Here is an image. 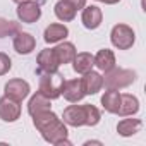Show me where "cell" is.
Segmentation results:
<instances>
[{"instance_id": "6da1fadb", "label": "cell", "mask_w": 146, "mask_h": 146, "mask_svg": "<svg viewBox=\"0 0 146 146\" xmlns=\"http://www.w3.org/2000/svg\"><path fill=\"white\" fill-rule=\"evenodd\" d=\"M33 117H35L33 122H35L36 129L43 134V137L48 143H53V144L67 143V139H65L67 137V129H65L64 122H60L55 113H52L50 110H45V112L35 113Z\"/></svg>"}, {"instance_id": "7a4b0ae2", "label": "cell", "mask_w": 146, "mask_h": 146, "mask_svg": "<svg viewBox=\"0 0 146 146\" xmlns=\"http://www.w3.org/2000/svg\"><path fill=\"white\" fill-rule=\"evenodd\" d=\"M64 122L69 125H96L100 112L93 105H70L64 110Z\"/></svg>"}, {"instance_id": "3957f363", "label": "cell", "mask_w": 146, "mask_h": 146, "mask_svg": "<svg viewBox=\"0 0 146 146\" xmlns=\"http://www.w3.org/2000/svg\"><path fill=\"white\" fill-rule=\"evenodd\" d=\"M40 74V93L53 100L62 95V86L65 83L60 72H38Z\"/></svg>"}, {"instance_id": "277c9868", "label": "cell", "mask_w": 146, "mask_h": 146, "mask_svg": "<svg viewBox=\"0 0 146 146\" xmlns=\"http://www.w3.org/2000/svg\"><path fill=\"white\" fill-rule=\"evenodd\" d=\"M136 81V72L129 69H110L103 78V86L107 90H120Z\"/></svg>"}, {"instance_id": "5b68a950", "label": "cell", "mask_w": 146, "mask_h": 146, "mask_svg": "<svg viewBox=\"0 0 146 146\" xmlns=\"http://www.w3.org/2000/svg\"><path fill=\"white\" fill-rule=\"evenodd\" d=\"M112 43L119 50H127L134 45V31L127 24H117L112 29Z\"/></svg>"}, {"instance_id": "8992f818", "label": "cell", "mask_w": 146, "mask_h": 146, "mask_svg": "<svg viewBox=\"0 0 146 146\" xmlns=\"http://www.w3.org/2000/svg\"><path fill=\"white\" fill-rule=\"evenodd\" d=\"M45 2V0H38V2H33V0H24V2L19 4L17 7V16L23 23H35L40 19L41 16V4Z\"/></svg>"}, {"instance_id": "52a82bcc", "label": "cell", "mask_w": 146, "mask_h": 146, "mask_svg": "<svg viewBox=\"0 0 146 146\" xmlns=\"http://www.w3.org/2000/svg\"><path fill=\"white\" fill-rule=\"evenodd\" d=\"M19 113H21V107H19V102L9 98V96H4L0 98V119L5 120V122H14L19 119Z\"/></svg>"}, {"instance_id": "ba28073f", "label": "cell", "mask_w": 146, "mask_h": 146, "mask_svg": "<svg viewBox=\"0 0 146 146\" xmlns=\"http://www.w3.org/2000/svg\"><path fill=\"white\" fill-rule=\"evenodd\" d=\"M28 95H29V84L23 79H12L5 84V96L16 102H23Z\"/></svg>"}, {"instance_id": "9c48e42d", "label": "cell", "mask_w": 146, "mask_h": 146, "mask_svg": "<svg viewBox=\"0 0 146 146\" xmlns=\"http://www.w3.org/2000/svg\"><path fill=\"white\" fill-rule=\"evenodd\" d=\"M62 95L65 100L76 103L79 102L86 93H84V88H83V81L81 79H72V81H65L64 86H62Z\"/></svg>"}, {"instance_id": "30bf717a", "label": "cell", "mask_w": 146, "mask_h": 146, "mask_svg": "<svg viewBox=\"0 0 146 146\" xmlns=\"http://www.w3.org/2000/svg\"><path fill=\"white\" fill-rule=\"evenodd\" d=\"M58 60L55 57L53 48H46L38 55V72H55L58 69Z\"/></svg>"}, {"instance_id": "8fae6325", "label": "cell", "mask_w": 146, "mask_h": 146, "mask_svg": "<svg viewBox=\"0 0 146 146\" xmlns=\"http://www.w3.org/2000/svg\"><path fill=\"white\" fill-rule=\"evenodd\" d=\"M81 81H83V88H84L86 95H95L103 88V78L98 72H93V70H88Z\"/></svg>"}, {"instance_id": "7c38bea8", "label": "cell", "mask_w": 146, "mask_h": 146, "mask_svg": "<svg viewBox=\"0 0 146 146\" xmlns=\"http://www.w3.org/2000/svg\"><path fill=\"white\" fill-rule=\"evenodd\" d=\"M35 46H36V41H35V38L29 35V33H16V38H14V50L17 52V53H24V55H28V53H31L33 50H35Z\"/></svg>"}, {"instance_id": "4fadbf2b", "label": "cell", "mask_w": 146, "mask_h": 146, "mask_svg": "<svg viewBox=\"0 0 146 146\" xmlns=\"http://www.w3.org/2000/svg\"><path fill=\"white\" fill-rule=\"evenodd\" d=\"M102 11L95 5L91 7H86L83 11V24L86 29H96L100 24H102Z\"/></svg>"}, {"instance_id": "5bb4252c", "label": "cell", "mask_w": 146, "mask_h": 146, "mask_svg": "<svg viewBox=\"0 0 146 146\" xmlns=\"http://www.w3.org/2000/svg\"><path fill=\"white\" fill-rule=\"evenodd\" d=\"M139 110V102L136 96L129 95V93H124L120 95V107H119V115L122 117H127V115H134L136 112Z\"/></svg>"}, {"instance_id": "9a60e30c", "label": "cell", "mask_w": 146, "mask_h": 146, "mask_svg": "<svg viewBox=\"0 0 146 146\" xmlns=\"http://www.w3.org/2000/svg\"><path fill=\"white\" fill-rule=\"evenodd\" d=\"M95 65H96L100 70H103V72L113 69V67H115V55H113V52H112V50H107V48L100 50V52L95 55Z\"/></svg>"}, {"instance_id": "2e32d148", "label": "cell", "mask_w": 146, "mask_h": 146, "mask_svg": "<svg viewBox=\"0 0 146 146\" xmlns=\"http://www.w3.org/2000/svg\"><path fill=\"white\" fill-rule=\"evenodd\" d=\"M72 62H74V70L78 72V74H86L88 70H91V67L95 65V57L91 53H76V57L72 58Z\"/></svg>"}, {"instance_id": "e0dca14e", "label": "cell", "mask_w": 146, "mask_h": 146, "mask_svg": "<svg viewBox=\"0 0 146 146\" xmlns=\"http://www.w3.org/2000/svg\"><path fill=\"white\" fill-rule=\"evenodd\" d=\"M102 105L107 112L110 113H117L119 107H120V93L117 90H108L103 96H102Z\"/></svg>"}, {"instance_id": "ac0fdd59", "label": "cell", "mask_w": 146, "mask_h": 146, "mask_svg": "<svg viewBox=\"0 0 146 146\" xmlns=\"http://www.w3.org/2000/svg\"><path fill=\"white\" fill-rule=\"evenodd\" d=\"M53 52H55V57H57L58 64L72 62V58L76 57V48L72 43H60L58 46L53 48Z\"/></svg>"}, {"instance_id": "d6986e66", "label": "cell", "mask_w": 146, "mask_h": 146, "mask_svg": "<svg viewBox=\"0 0 146 146\" xmlns=\"http://www.w3.org/2000/svg\"><path fill=\"white\" fill-rule=\"evenodd\" d=\"M67 33H69V29L64 24H50L45 29V41L46 43H57V41L64 40L67 36Z\"/></svg>"}, {"instance_id": "ffe728a7", "label": "cell", "mask_w": 146, "mask_h": 146, "mask_svg": "<svg viewBox=\"0 0 146 146\" xmlns=\"http://www.w3.org/2000/svg\"><path fill=\"white\" fill-rule=\"evenodd\" d=\"M28 110H29L31 115L40 113V112H45V110H50V98H46L45 95H41V93L38 91V93L29 100Z\"/></svg>"}, {"instance_id": "44dd1931", "label": "cell", "mask_w": 146, "mask_h": 146, "mask_svg": "<svg viewBox=\"0 0 146 146\" xmlns=\"http://www.w3.org/2000/svg\"><path fill=\"white\" fill-rule=\"evenodd\" d=\"M55 16L60 21L67 23V21H72L76 17V9L72 7L69 2H65V0H60V2L55 4Z\"/></svg>"}, {"instance_id": "7402d4cb", "label": "cell", "mask_w": 146, "mask_h": 146, "mask_svg": "<svg viewBox=\"0 0 146 146\" xmlns=\"http://www.w3.org/2000/svg\"><path fill=\"white\" fill-rule=\"evenodd\" d=\"M141 120L139 119H124V120H120L119 122V125H117V132L120 134V136H132V134H136L139 129H141Z\"/></svg>"}, {"instance_id": "603a6c76", "label": "cell", "mask_w": 146, "mask_h": 146, "mask_svg": "<svg viewBox=\"0 0 146 146\" xmlns=\"http://www.w3.org/2000/svg\"><path fill=\"white\" fill-rule=\"evenodd\" d=\"M17 31H19V24H17V23L7 21V19H0V38L16 35Z\"/></svg>"}, {"instance_id": "cb8c5ba5", "label": "cell", "mask_w": 146, "mask_h": 146, "mask_svg": "<svg viewBox=\"0 0 146 146\" xmlns=\"http://www.w3.org/2000/svg\"><path fill=\"white\" fill-rule=\"evenodd\" d=\"M11 67H12L11 58H9L5 53L0 52V76H4L5 72H9V70H11Z\"/></svg>"}, {"instance_id": "d4e9b609", "label": "cell", "mask_w": 146, "mask_h": 146, "mask_svg": "<svg viewBox=\"0 0 146 146\" xmlns=\"http://www.w3.org/2000/svg\"><path fill=\"white\" fill-rule=\"evenodd\" d=\"M65 2H69L72 7H74L76 11L78 9H83L84 7V4H86V0H65Z\"/></svg>"}, {"instance_id": "484cf974", "label": "cell", "mask_w": 146, "mask_h": 146, "mask_svg": "<svg viewBox=\"0 0 146 146\" xmlns=\"http://www.w3.org/2000/svg\"><path fill=\"white\" fill-rule=\"evenodd\" d=\"M103 2H105V4H117L119 0H103Z\"/></svg>"}, {"instance_id": "4316f807", "label": "cell", "mask_w": 146, "mask_h": 146, "mask_svg": "<svg viewBox=\"0 0 146 146\" xmlns=\"http://www.w3.org/2000/svg\"><path fill=\"white\" fill-rule=\"evenodd\" d=\"M14 2H16V4H21V2H24V0H14Z\"/></svg>"}]
</instances>
